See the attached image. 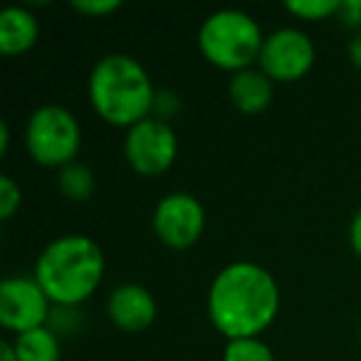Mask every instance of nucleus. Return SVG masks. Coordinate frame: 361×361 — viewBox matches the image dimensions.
<instances>
[{"instance_id": "obj_1", "label": "nucleus", "mask_w": 361, "mask_h": 361, "mask_svg": "<svg viewBox=\"0 0 361 361\" xmlns=\"http://www.w3.org/2000/svg\"><path fill=\"white\" fill-rule=\"evenodd\" d=\"M280 310V290L265 267L255 262H233L223 267L208 290V317L221 334L252 339L272 324Z\"/></svg>"}, {"instance_id": "obj_2", "label": "nucleus", "mask_w": 361, "mask_h": 361, "mask_svg": "<svg viewBox=\"0 0 361 361\" xmlns=\"http://www.w3.org/2000/svg\"><path fill=\"white\" fill-rule=\"evenodd\" d=\"M104 277V252L87 235H62L40 252L35 280L50 302L77 307L92 297Z\"/></svg>"}, {"instance_id": "obj_3", "label": "nucleus", "mask_w": 361, "mask_h": 361, "mask_svg": "<svg viewBox=\"0 0 361 361\" xmlns=\"http://www.w3.org/2000/svg\"><path fill=\"white\" fill-rule=\"evenodd\" d=\"M156 92L139 60L129 55L102 57L90 75L92 109L111 126H134L154 109Z\"/></svg>"}, {"instance_id": "obj_4", "label": "nucleus", "mask_w": 361, "mask_h": 361, "mask_svg": "<svg viewBox=\"0 0 361 361\" xmlns=\"http://www.w3.org/2000/svg\"><path fill=\"white\" fill-rule=\"evenodd\" d=\"M262 45L265 37L260 25L243 11L213 13L198 30V47L203 57L221 70H250L252 62L260 60Z\"/></svg>"}, {"instance_id": "obj_5", "label": "nucleus", "mask_w": 361, "mask_h": 361, "mask_svg": "<svg viewBox=\"0 0 361 361\" xmlns=\"http://www.w3.org/2000/svg\"><path fill=\"white\" fill-rule=\"evenodd\" d=\"M25 144L30 156L40 166L65 169L80 154V146H82L80 121L65 106L45 104L32 111L25 129Z\"/></svg>"}, {"instance_id": "obj_6", "label": "nucleus", "mask_w": 361, "mask_h": 361, "mask_svg": "<svg viewBox=\"0 0 361 361\" xmlns=\"http://www.w3.org/2000/svg\"><path fill=\"white\" fill-rule=\"evenodd\" d=\"M124 154L139 176H159L173 164L178 154V139L169 121L146 116L129 129L124 139Z\"/></svg>"}, {"instance_id": "obj_7", "label": "nucleus", "mask_w": 361, "mask_h": 361, "mask_svg": "<svg viewBox=\"0 0 361 361\" xmlns=\"http://www.w3.org/2000/svg\"><path fill=\"white\" fill-rule=\"evenodd\" d=\"M314 65V45L297 27H282L265 37L260 67L272 82H295Z\"/></svg>"}, {"instance_id": "obj_8", "label": "nucleus", "mask_w": 361, "mask_h": 361, "mask_svg": "<svg viewBox=\"0 0 361 361\" xmlns=\"http://www.w3.org/2000/svg\"><path fill=\"white\" fill-rule=\"evenodd\" d=\"M50 317V297L35 277H8L0 285V324L11 331H30L45 326Z\"/></svg>"}, {"instance_id": "obj_9", "label": "nucleus", "mask_w": 361, "mask_h": 361, "mask_svg": "<svg viewBox=\"0 0 361 361\" xmlns=\"http://www.w3.org/2000/svg\"><path fill=\"white\" fill-rule=\"evenodd\" d=\"M206 226V211L191 193H169L154 211V231L164 245L186 250L198 243Z\"/></svg>"}, {"instance_id": "obj_10", "label": "nucleus", "mask_w": 361, "mask_h": 361, "mask_svg": "<svg viewBox=\"0 0 361 361\" xmlns=\"http://www.w3.org/2000/svg\"><path fill=\"white\" fill-rule=\"evenodd\" d=\"M106 314L124 331H141L156 319V300L141 285H121L109 295Z\"/></svg>"}, {"instance_id": "obj_11", "label": "nucleus", "mask_w": 361, "mask_h": 361, "mask_svg": "<svg viewBox=\"0 0 361 361\" xmlns=\"http://www.w3.org/2000/svg\"><path fill=\"white\" fill-rule=\"evenodd\" d=\"M40 35V23L27 8H8L0 13V52L20 55L30 50Z\"/></svg>"}, {"instance_id": "obj_12", "label": "nucleus", "mask_w": 361, "mask_h": 361, "mask_svg": "<svg viewBox=\"0 0 361 361\" xmlns=\"http://www.w3.org/2000/svg\"><path fill=\"white\" fill-rule=\"evenodd\" d=\"M228 92L238 109L245 114H257L272 102V80L262 70H243L233 75Z\"/></svg>"}, {"instance_id": "obj_13", "label": "nucleus", "mask_w": 361, "mask_h": 361, "mask_svg": "<svg viewBox=\"0 0 361 361\" xmlns=\"http://www.w3.org/2000/svg\"><path fill=\"white\" fill-rule=\"evenodd\" d=\"M18 361H60V339L47 326L23 331L16 339Z\"/></svg>"}, {"instance_id": "obj_14", "label": "nucleus", "mask_w": 361, "mask_h": 361, "mask_svg": "<svg viewBox=\"0 0 361 361\" xmlns=\"http://www.w3.org/2000/svg\"><path fill=\"white\" fill-rule=\"evenodd\" d=\"M57 186L65 193L70 201L75 203H85L87 198H92L97 188L94 173L87 164H80V161H72L65 169L60 171V178H57Z\"/></svg>"}, {"instance_id": "obj_15", "label": "nucleus", "mask_w": 361, "mask_h": 361, "mask_svg": "<svg viewBox=\"0 0 361 361\" xmlns=\"http://www.w3.org/2000/svg\"><path fill=\"white\" fill-rule=\"evenodd\" d=\"M223 361H275L272 349L260 341L257 336L252 339H231L223 351Z\"/></svg>"}, {"instance_id": "obj_16", "label": "nucleus", "mask_w": 361, "mask_h": 361, "mask_svg": "<svg viewBox=\"0 0 361 361\" xmlns=\"http://www.w3.org/2000/svg\"><path fill=\"white\" fill-rule=\"evenodd\" d=\"M339 0H290L287 3V11L305 20H324V18L339 13Z\"/></svg>"}, {"instance_id": "obj_17", "label": "nucleus", "mask_w": 361, "mask_h": 361, "mask_svg": "<svg viewBox=\"0 0 361 361\" xmlns=\"http://www.w3.org/2000/svg\"><path fill=\"white\" fill-rule=\"evenodd\" d=\"M20 186H18L16 180L11 176H0V218L8 221L13 218V213L20 208Z\"/></svg>"}, {"instance_id": "obj_18", "label": "nucleus", "mask_w": 361, "mask_h": 361, "mask_svg": "<svg viewBox=\"0 0 361 361\" xmlns=\"http://www.w3.org/2000/svg\"><path fill=\"white\" fill-rule=\"evenodd\" d=\"M119 6V0H72V8L85 13V16H106Z\"/></svg>"}, {"instance_id": "obj_19", "label": "nucleus", "mask_w": 361, "mask_h": 361, "mask_svg": "<svg viewBox=\"0 0 361 361\" xmlns=\"http://www.w3.org/2000/svg\"><path fill=\"white\" fill-rule=\"evenodd\" d=\"M339 16L346 27L361 25V0H344L339 8Z\"/></svg>"}, {"instance_id": "obj_20", "label": "nucleus", "mask_w": 361, "mask_h": 361, "mask_svg": "<svg viewBox=\"0 0 361 361\" xmlns=\"http://www.w3.org/2000/svg\"><path fill=\"white\" fill-rule=\"evenodd\" d=\"M154 106L159 109V114H156V116L166 121V116H169L171 111H176V106H178V99H176L171 92H159V94H156V99H154Z\"/></svg>"}, {"instance_id": "obj_21", "label": "nucleus", "mask_w": 361, "mask_h": 361, "mask_svg": "<svg viewBox=\"0 0 361 361\" xmlns=\"http://www.w3.org/2000/svg\"><path fill=\"white\" fill-rule=\"evenodd\" d=\"M349 240H351V247L356 250V255L361 257V211L354 216L351 221V228H349Z\"/></svg>"}, {"instance_id": "obj_22", "label": "nucleus", "mask_w": 361, "mask_h": 361, "mask_svg": "<svg viewBox=\"0 0 361 361\" xmlns=\"http://www.w3.org/2000/svg\"><path fill=\"white\" fill-rule=\"evenodd\" d=\"M349 60L361 70V32L354 35V40L349 42Z\"/></svg>"}, {"instance_id": "obj_23", "label": "nucleus", "mask_w": 361, "mask_h": 361, "mask_svg": "<svg viewBox=\"0 0 361 361\" xmlns=\"http://www.w3.org/2000/svg\"><path fill=\"white\" fill-rule=\"evenodd\" d=\"M0 361H18V354H16V346L3 341L0 344Z\"/></svg>"}, {"instance_id": "obj_24", "label": "nucleus", "mask_w": 361, "mask_h": 361, "mask_svg": "<svg viewBox=\"0 0 361 361\" xmlns=\"http://www.w3.org/2000/svg\"><path fill=\"white\" fill-rule=\"evenodd\" d=\"M8 141H11V134H8V121H0V154L8 151Z\"/></svg>"}, {"instance_id": "obj_25", "label": "nucleus", "mask_w": 361, "mask_h": 361, "mask_svg": "<svg viewBox=\"0 0 361 361\" xmlns=\"http://www.w3.org/2000/svg\"><path fill=\"white\" fill-rule=\"evenodd\" d=\"M359 339H361V329H359Z\"/></svg>"}]
</instances>
